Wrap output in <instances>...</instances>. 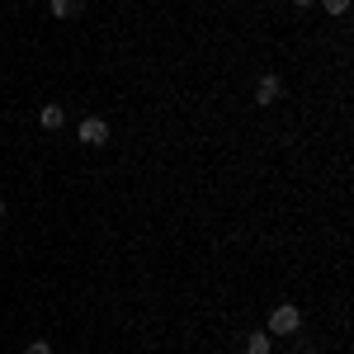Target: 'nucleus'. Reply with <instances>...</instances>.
Returning <instances> with one entry per match:
<instances>
[{"label":"nucleus","mask_w":354,"mask_h":354,"mask_svg":"<svg viewBox=\"0 0 354 354\" xmlns=\"http://www.w3.org/2000/svg\"><path fill=\"white\" fill-rule=\"evenodd\" d=\"M279 95H283V81H279L274 71L255 81V104H260V109H270V104H279Z\"/></svg>","instance_id":"f03ea898"},{"label":"nucleus","mask_w":354,"mask_h":354,"mask_svg":"<svg viewBox=\"0 0 354 354\" xmlns=\"http://www.w3.org/2000/svg\"><path fill=\"white\" fill-rule=\"evenodd\" d=\"M24 354H53V345H48V340H33V345H28Z\"/></svg>","instance_id":"6e6552de"},{"label":"nucleus","mask_w":354,"mask_h":354,"mask_svg":"<svg viewBox=\"0 0 354 354\" xmlns=\"http://www.w3.org/2000/svg\"><path fill=\"white\" fill-rule=\"evenodd\" d=\"M293 5H312V0H293Z\"/></svg>","instance_id":"9d476101"},{"label":"nucleus","mask_w":354,"mask_h":354,"mask_svg":"<svg viewBox=\"0 0 354 354\" xmlns=\"http://www.w3.org/2000/svg\"><path fill=\"white\" fill-rule=\"evenodd\" d=\"M245 354H270V330H250L245 335Z\"/></svg>","instance_id":"423d86ee"},{"label":"nucleus","mask_w":354,"mask_h":354,"mask_svg":"<svg viewBox=\"0 0 354 354\" xmlns=\"http://www.w3.org/2000/svg\"><path fill=\"white\" fill-rule=\"evenodd\" d=\"M81 142H85V147H104V142H109V123L95 118V113L81 118Z\"/></svg>","instance_id":"7ed1b4c3"},{"label":"nucleus","mask_w":354,"mask_h":354,"mask_svg":"<svg viewBox=\"0 0 354 354\" xmlns=\"http://www.w3.org/2000/svg\"><path fill=\"white\" fill-rule=\"evenodd\" d=\"M270 335H283V340H293V335H298L302 330V312L298 307H293V302H279V307H274L270 312Z\"/></svg>","instance_id":"f257e3e1"},{"label":"nucleus","mask_w":354,"mask_h":354,"mask_svg":"<svg viewBox=\"0 0 354 354\" xmlns=\"http://www.w3.org/2000/svg\"><path fill=\"white\" fill-rule=\"evenodd\" d=\"M48 5H53V15H57V19H76V15L85 10L81 0H48Z\"/></svg>","instance_id":"39448f33"},{"label":"nucleus","mask_w":354,"mask_h":354,"mask_svg":"<svg viewBox=\"0 0 354 354\" xmlns=\"http://www.w3.org/2000/svg\"><path fill=\"white\" fill-rule=\"evenodd\" d=\"M0 218H5V198H0Z\"/></svg>","instance_id":"1a4fd4ad"},{"label":"nucleus","mask_w":354,"mask_h":354,"mask_svg":"<svg viewBox=\"0 0 354 354\" xmlns=\"http://www.w3.org/2000/svg\"><path fill=\"white\" fill-rule=\"evenodd\" d=\"M326 5V15H350V0H322Z\"/></svg>","instance_id":"0eeeda50"},{"label":"nucleus","mask_w":354,"mask_h":354,"mask_svg":"<svg viewBox=\"0 0 354 354\" xmlns=\"http://www.w3.org/2000/svg\"><path fill=\"white\" fill-rule=\"evenodd\" d=\"M38 123H43L48 133H57V128L66 123V109H62V104H43V109H38Z\"/></svg>","instance_id":"20e7f679"}]
</instances>
